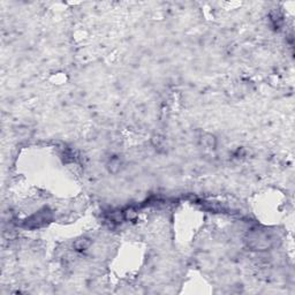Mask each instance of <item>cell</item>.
<instances>
[{
	"instance_id": "1",
	"label": "cell",
	"mask_w": 295,
	"mask_h": 295,
	"mask_svg": "<svg viewBox=\"0 0 295 295\" xmlns=\"http://www.w3.org/2000/svg\"><path fill=\"white\" fill-rule=\"evenodd\" d=\"M89 246H90V241L88 239H80L74 243V247L76 248V250H86Z\"/></svg>"
},
{
	"instance_id": "2",
	"label": "cell",
	"mask_w": 295,
	"mask_h": 295,
	"mask_svg": "<svg viewBox=\"0 0 295 295\" xmlns=\"http://www.w3.org/2000/svg\"><path fill=\"white\" fill-rule=\"evenodd\" d=\"M125 216H126L127 219H133V218H135V216H136V212H135L133 209L127 210V211L125 212Z\"/></svg>"
}]
</instances>
